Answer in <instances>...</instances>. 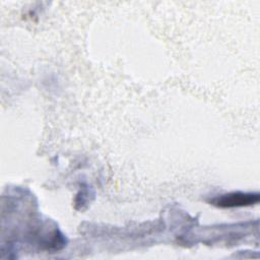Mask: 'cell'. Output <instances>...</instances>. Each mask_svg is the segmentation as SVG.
<instances>
[{"instance_id":"6da1fadb","label":"cell","mask_w":260,"mask_h":260,"mask_svg":"<svg viewBox=\"0 0 260 260\" xmlns=\"http://www.w3.org/2000/svg\"><path fill=\"white\" fill-rule=\"evenodd\" d=\"M213 205L222 208L230 207H239V206H249L259 202L258 193H243V192H234L215 197L210 201Z\"/></svg>"}]
</instances>
